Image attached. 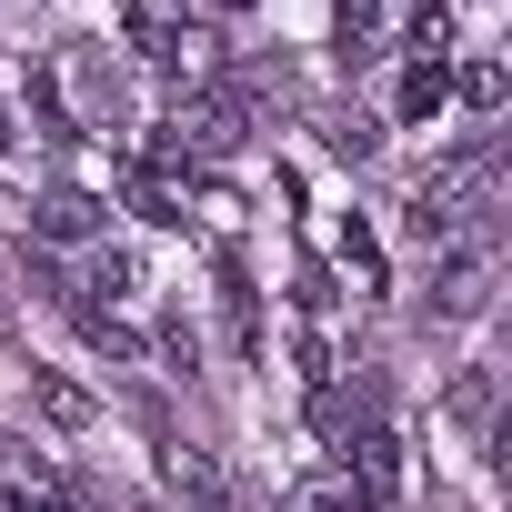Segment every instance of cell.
I'll list each match as a JSON object with an SVG mask.
<instances>
[{
	"label": "cell",
	"instance_id": "obj_21",
	"mask_svg": "<svg viewBox=\"0 0 512 512\" xmlns=\"http://www.w3.org/2000/svg\"><path fill=\"white\" fill-rule=\"evenodd\" d=\"M442 11H452V0H442Z\"/></svg>",
	"mask_w": 512,
	"mask_h": 512
},
{
	"label": "cell",
	"instance_id": "obj_12",
	"mask_svg": "<svg viewBox=\"0 0 512 512\" xmlns=\"http://www.w3.org/2000/svg\"><path fill=\"white\" fill-rule=\"evenodd\" d=\"M161 472H171V492H191V502H221V462H211L201 442H161Z\"/></svg>",
	"mask_w": 512,
	"mask_h": 512
},
{
	"label": "cell",
	"instance_id": "obj_19",
	"mask_svg": "<svg viewBox=\"0 0 512 512\" xmlns=\"http://www.w3.org/2000/svg\"><path fill=\"white\" fill-rule=\"evenodd\" d=\"M0 151H11V111H0Z\"/></svg>",
	"mask_w": 512,
	"mask_h": 512
},
{
	"label": "cell",
	"instance_id": "obj_6",
	"mask_svg": "<svg viewBox=\"0 0 512 512\" xmlns=\"http://www.w3.org/2000/svg\"><path fill=\"white\" fill-rule=\"evenodd\" d=\"M442 412H452V432H462V442H492V412H502V372H492V362H472V372L452 382V402H442Z\"/></svg>",
	"mask_w": 512,
	"mask_h": 512
},
{
	"label": "cell",
	"instance_id": "obj_14",
	"mask_svg": "<svg viewBox=\"0 0 512 512\" xmlns=\"http://www.w3.org/2000/svg\"><path fill=\"white\" fill-rule=\"evenodd\" d=\"M442 81H452L462 111H502V61H462V71H442Z\"/></svg>",
	"mask_w": 512,
	"mask_h": 512
},
{
	"label": "cell",
	"instance_id": "obj_4",
	"mask_svg": "<svg viewBox=\"0 0 512 512\" xmlns=\"http://www.w3.org/2000/svg\"><path fill=\"white\" fill-rule=\"evenodd\" d=\"M121 41L141 51V61H181V41H191V0H121Z\"/></svg>",
	"mask_w": 512,
	"mask_h": 512
},
{
	"label": "cell",
	"instance_id": "obj_16",
	"mask_svg": "<svg viewBox=\"0 0 512 512\" xmlns=\"http://www.w3.org/2000/svg\"><path fill=\"white\" fill-rule=\"evenodd\" d=\"M91 292H111V302L141 292V251H111V241H101V251H91ZM111 302H101V312H111Z\"/></svg>",
	"mask_w": 512,
	"mask_h": 512
},
{
	"label": "cell",
	"instance_id": "obj_7",
	"mask_svg": "<svg viewBox=\"0 0 512 512\" xmlns=\"http://www.w3.org/2000/svg\"><path fill=\"white\" fill-rule=\"evenodd\" d=\"M31 231L41 241H101V201L91 191H41L31 201Z\"/></svg>",
	"mask_w": 512,
	"mask_h": 512
},
{
	"label": "cell",
	"instance_id": "obj_2",
	"mask_svg": "<svg viewBox=\"0 0 512 512\" xmlns=\"http://www.w3.org/2000/svg\"><path fill=\"white\" fill-rule=\"evenodd\" d=\"M492 282H502V231H452V241H432V312H442V322L492 312Z\"/></svg>",
	"mask_w": 512,
	"mask_h": 512
},
{
	"label": "cell",
	"instance_id": "obj_10",
	"mask_svg": "<svg viewBox=\"0 0 512 512\" xmlns=\"http://www.w3.org/2000/svg\"><path fill=\"white\" fill-rule=\"evenodd\" d=\"M452 101V81H442V61H402V81H392V121L412 131V121H432Z\"/></svg>",
	"mask_w": 512,
	"mask_h": 512
},
{
	"label": "cell",
	"instance_id": "obj_13",
	"mask_svg": "<svg viewBox=\"0 0 512 512\" xmlns=\"http://www.w3.org/2000/svg\"><path fill=\"white\" fill-rule=\"evenodd\" d=\"M332 262L352 272V292H382V241H372L362 221H342V231H332Z\"/></svg>",
	"mask_w": 512,
	"mask_h": 512
},
{
	"label": "cell",
	"instance_id": "obj_17",
	"mask_svg": "<svg viewBox=\"0 0 512 512\" xmlns=\"http://www.w3.org/2000/svg\"><path fill=\"white\" fill-rule=\"evenodd\" d=\"M292 302H302V312H312V322H322V312H332V302H342V292H332V272H322V262H302V272H292Z\"/></svg>",
	"mask_w": 512,
	"mask_h": 512
},
{
	"label": "cell",
	"instance_id": "obj_5",
	"mask_svg": "<svg viewBox=\"0 0 512 512\" xmlns=\"http://www.w3.org/2000/svg\"><path fill=\"white\" fill-rule=\"evenodd\" d=\"M342 492L352 502H392L402 492V442L392 432H352L342 442Z\"/></svg>",
	"mask_w": 512,
	"mask_h": 512
},
{
	"label": "cell",
	"instance_id": "obj_1",
	"mask_svg": "<svg viewBox=\"0 0 512 512\" xmlns=\"http://www.w3.org/2000/svg\"><path fill=\"white\" fill-rule=\"evenodd\" d=\"M51 81H61V111H71V131H131V71H121L101 41H61Z\"/></svg>",
	"mask_w": 512,
	"mask_h": 512
},
{
	"label": "cell",
	"instance_id": "obj_11",
	"mask_svg": "<svg viewBox=\"0 0 512 512\" xmlns=\"http://www.w3.org/2000/svg\"><path fill=\"white\" fill-rule=\"evenodd\" d=\"M31 402H41V422H51V432H91V422H101V402H91L81 382H61V372H41V382H31Z\"/></svg>",
	"mask_w": 512,
	"mask_h": 512
},
{
	"label": "cell",
	"instance_id": "obj_9",
	"mask_svg": "<svg viewBox=\"0 0 512 512\" xmlns=\"http://www.w3.org/2000/svg\"><path fill=\"white\" fill-rule=\"evenodd\" d=\"M382 21H392V0H332V41H342V61H382Z\"/></svg>",
	"mask_w": 512,
	"mask_h": 512
},
{
	"label": "cell",
	"instance_id": "obj_3",
	"mask_svg": "<svg viewBox=\"0 0 512 512\" xmlns=\"http://www.w3.org/2000/svg\"><path fill=\"white\" fill-rule=\"evenodd\" d=\"M241 141V101H221V91H181L171 101V141H161V161H221Z\"/></svg>",
	"mask_w": 512,
	"mask_h": 512
},
{
	"label": "cell",
	"instance_id": "obj_8",
	"mask_svg": "<svg viewBox=\"0 0 512 512\" xmlns=\"http://www.w3.org/2000/svg\"><path fill=\"white\" fill-rule=\"evenodd\" d=\"M221 322H231V352H262V302H251L241 251H221Z\"/></svg>",
	"mask_w": 512,
	"mask_h": 512
},
{
	"label": "cell",
	"instance_id": "obj_15",
	"mask_svg": "<svg viewBox=\"0 0 512 512\" xmlns=\"http://www.w3.org/2000/svg\"><path fill=\"white\" fill-rule=\"evenodd\" d=\"M71 312H81V332H91V342H101L111 362H141V332H131L121 312H101V302H71Z\"/></svg>",
	"mask_w": 512,
	"mask_h": 512
},
{
	"label": "cell",
	"instance_id": "obj_20",
	"mask_svg": "<svg viewBox=\"0 0 512 512\" xmlns=\"http://www.w3.org/2000/svg\"><path fill=\"white\" fill-rule=\"evenodd\" d=\"M221 11H241V0H221Z\"/></svg>",
	"mask_w": 512,
	"mask_h": 512
},
{
	"label": "cell",
	"instance_id": "obj_18",
	"mask_svg": "<svg viewBox=\"0 0 512 512\" xmlns=\"http://www.w3.org/2000/svg\"><path fill=\"white\" fill-rule=\"evenodd\" d=\"M292 512H352V492H342V472H332V482H312V492H302Z\"/></svg>",
	"mask_w": 512,
	"mask_h": 512
}]
</instances>
